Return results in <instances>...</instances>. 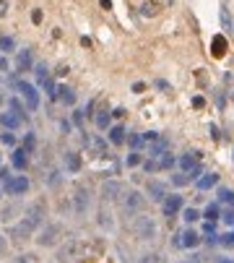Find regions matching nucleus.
<instances>
[{
  "label": "nucleus",
  "mask_w": 234,
  "mask_h": 263,
  "mask_svg": "<svg viewBox=\"0 0 234 263\" xmlns=\"http://www.w3.org/2000/svg\"><path fill=\"white\" fill-rule=\"evenodd\" d=\"M73 123L78 128H83V109H76V112H73Z\"/></svg>",
  "instance_id": "nucleus-46"
},
{
  "label": "nucleus",
  "mask_w": 234,
  "mask_h": 263,
  "mask_svg": "<svg viewBox=\"0 0 234 263\" xmlns=\"http://www.w3.org/2000/svg\"><path fill=\"white\" fill-rule=\"evenodd\" d=\"M146 195H149L151 201L161 203L164 198H167V185L159 183V180H149V183H146Z\"/></svg>",
  "instance_id": "nucleus-13"
},
{
  "label": "nucleus",
  "mask_w": 234,
  "mask_h": 263,
  "mask_svg": "<svg viewBox=\"0 0 234 263\" xmlns=\"http://www.w3.org/2000/svg\"><path fill=\"white\" fill-rule=\"evenodd\" d=\"M99 3H102V8H104V11H109V8H112V0H99Z\"/></svg>",
  "instance_id": "nucleus-53"
},
{
  "label": "nucleus",
  "mask_w": 234,
  "mask_h": 263,
  "mask_svg": "<svg viewBox=\"0 0 234 263\" xmlns=\"http://www.w3.org/2000/svg\"><path fill=\"white\" fill-rule=\"evenodd\" d=\"M81 167H83V162H81L78 151H65V169L70 174H76V172H81Z\"/></svg>",
  "instance_id": "nucleus-18"
},
{
  "label": "nucleus",
  "mask_w": 234,
  "mask_h": 263,
  "mask_svg": "<svg viewBox=\"0 0 234 263\" xmlns=\"http://www.w3.org/2000/svg\"><path fill=\"white\" fill-rule=\"evenodd\" d=\"M182 263H206V258L195 253V255H190V258H187V260H182Z\"/></svg>",
  "instance_id": "nucleus-47"
},
{
  "label": "nucleus",
  "mask_w": 234,
  "mask_h": 263,
  "mask_svg": "<svg viewBox=\"0 0 234 263\" xmlns=\"http://www.w3.org/2000/svg\"><path fill=\"white\" fill-rule=\"evenodd\" d=\"M221 24H224L226 29H231V32H234V16H231V13L226 11V6L221 8Z\"/></svg>",
  "instance_id": "nucleus-36"
},
{
  "label": "nucleus",
  "mask_w": 234,
  "mask_h": 263,
  "mask_svg": "<svg viewBox=\"0 0 234 263\" xmlns=\"http://www.w3.org/2000/svg\"><path fill=\"white\" fill-rule=\"evenodd\" d=\"M211 55L214 57H224L226 55V37L224 34H216L211 39Z\"/></svg>",
  "instance_id": "nucleus-20"
},
{
  "label": "nucleus",
  "mask_w": 234,
  "mask_h": 263,
  "mask_svg": "<svg viewBox=\"0 0 234 263\" xmlns=\"http://www.w3.org/2000/svg\"><path fill=\"white\" fill-rule=\"evenodd\" d=\"M140 263H161V255L159 253H146L143 258H140Z\"/></svg>",
  "instance_id": "nucleus-43"
},
{
  "label": "nucleus",
  "mask_w": 234,
  "mask_h": 263,
  "mask_svg": "<svg viewBox=\"0 0 234 263\" xmlns=\"http://www.w3.org/2000/svg\"><path fill=\"white\" fill-rule=\"evenodd\" d=\"M172 183L174 185H187V183H193V180H190V174H187V172H180V174H174V178H172Z\"/></svg>",
  "instance_id": "nucleus-40"
},
{
  "label": "nucleus",
  "mask_w": 234,
  "mask_h": 263,
  "mask_svg": "<svg viewBox=\"0 0 234 263\" xmlns=\"http://www.w3.org/2000/svg\"><path fill=\"white\" fill-rule=\"evenodd\" d=\"M89 203H91V198H89V188L78 185L76 193H73V211H76L78 216H83V214L89 211Z\"/></svg>",
  "instance_id": "nucleus-9"
},
{
  "label": "nucleus",
  "mask_w": 234,
  "mask_h": 263,
  "mask_svg": "<svg viewBox=\"0 0 234 263\" xmlns=\"http://www.w3.org/2000/svg\"><path fill=\"white\" fill-rule=\"evenodd\" d=\"M65 237V227L60 222H50V224H44L37 235V245L39 248H55L60 245V240Z\"/></svg>",
  "instance_id": "nucleus-2"
},
{
  "label": "nucleus",
  "mask_w": 234,
  "mask_h": 263,
  "mask_svg": "<svg viewBox=\"0 0 234 263\" xmlns=\"http://www.w3.org/2000/svg\"><path fill=\"white\" fill-rule=\"evenodd\" d=\"M11 263H39V255L37 253H18Z\"/></svg>",
  "instance_id": "nucleus-30"
},
{
  "label": "nucleus",
  "mask_w": 234,
  "mask_h": 263,
  "mask_svg": "<svg viewBox=\"0 0 234 263\" xmlns=\"http://www.w3.org/2000/svg\"><path fill=\"white\" fill-rule=\"evenodd\" d=\"M214 185H219V174H216V172H206V174H200V178L195 180V188H198V190H211Z\"/></svg>",
  "instance_id": "nucleus-19"
},
{
  "label": "nucleus",
  "mask_w": 234,
  "mask_h": 263,
  "mask_svg": "<svg viewBox=\"0 0 234 263\" xmlns=\"http://www.w3.org/2000/svg\"><path fill=\"white\" fill-rule=\"evenodd\" d=\"M34 73H37V81H39V83H42L44 78H50V68H47L44 63H37V65H34Z\"/></svg>",
  "instance_id": "nucleus-31"
},
{
  "label": "nucleus",
  "mask_w": 234,
  "mask_h": 263,
  "mask_svg": "<svg viewBox=\"0 0 234 263\" xmlns=\"http://www.w3.org/2000/svg\"><path fill=\"white\" fill-rule=\"evenodd\" d=\"M167 149H169V141L164 138V136H156V138L151 141V146H149V157H159V154H164Z\"/></svg>",
  "instance_id": "nucleus-21"
},
{
  "label": "nucleus",
  "mask_w": 234,
  "mask_h": 263,
  "mask_svg": "<svg viewBox=\"0 0 234 263\" xmlns=\"http://www.w3.org/2000/svg\"><path fill=\"white\" fill-rule=\"evenodd\" d=\"M117 203H120V209H123V214H128V216H133V214H138L140 209L146 206V195H140L138 190H123L120 193V198H117Z\"/></svg>",
  "instance_id": "nucleus-3"
},
{
  "label": "nucleus",
  "mask_w": 234,
  "mask_h": 263,
  "mask_svg": "<svg viewBox=\"0 0 234 263\" xmlns=\"http://www.w3.org/2000/svg\"><path fill=\"white\" fill-rule=\"evenodd\" d=\"M172 164H174V157H169L167 151H164V154H159V162H156V167H159V169H169Z\"/></svg>",
  "instance_id": "nucleus-32"
},
{
  "label": "nucleus",
  "mask_w": 234,
  "mask_h": 263,
  "mask_svg": "<svg viewBox=\"0 0 234 263\" xmlns=\"http://www.w3.org/2000/svg\"><path fill=\"white\" fill-rule=\"evenodd\" d=\"M21 120H23V118H18L16 112H0V123H3L8 130H16V128L21 125Z\"/></svg>",
  "instance_id": "nucleus-22"
},
{
  "label": "nucleus",
  "mask_w": 234,
  "mask_h": 263,
  "mask_svg": "<svg viewBox=\"0 0 234 263\" xmlns=\"http://www.w3.org/2000/svg\"><path fill=\"white\" fill-rule=\"evenodd\" d=\"M219 245H224V248H234V229L226 232V235H219Z\"/></svg>",
  "instance_id": "nucleus-37"
},
{
  "label": "nucleus",
  "mask_w": 234,
  "mask_h": 263,
  "mask_svg": "<svg viewBox=\"0 0 234 263\" xmlns=\"http://www.w3.org/2000/svg\"><path fill=\"white\" fill-rule=\"evenodd\" d=\"M177 164H180V169H182V172H190V169H195L200 162H198V154H185V157H180V162H177Z\"/></svg>",
  "instance_id": "nucleus-23"
},
{
  "label": "nucleus",
  "mask_w": 234,
  "mask_h": 263,
  "mask_svg": "<svg viewBox=\"0 0 234 263\" xmlns=\"http://www.w3.org/2000/svg\"><path fill=\"white\" fill-rule=\"evenodd\" d=\"M0 71H3V73L8 71V60H6V57H0Z\"/></svg>",
  "instance_id": "nucleus-52"
},
{
  "label": "nucleus",
  "mask_w": 234,
  "mask_h": 263,
  "mask_svg": "<svg viewBox=\"0 0 234 263\" xmlns=\"http://www.w3.org/2000/svg\"><path fill=\"white\" fill-rule=\"evenodd\" d=\"M159 13V3H143V6H140V16H156Z\"/></svg>",
  "instance_id": "nucleus-34"
},
{
  "label": "nucleus",
  "mask_w": 234,
  "mask_h": 263,
  "mask_svg": "<svg viewBox=\"0 0 234 263\" xmlns=\"http://www.w3.org/2000/svg\"><path fill=\"white\" fill-rule=\"evenodd\" d=\"M11 167L18 169V172L26 169V167H29V151L21 149V146H16V149L11 151Z\"/></svg>",
  "instance_id": "nucleus-15"
},
{
  "label": "nucleus",
  "mask_w": 234,
  "mask_h": 263,
  "mask_svg": "<svg viewBox=\"0 0 234 263\" xmlns=\"http://www.w3.org/2000/svg\"><path fill=\"white\" fill-rule=\"evenodd\" d=\"M203 104H206V99H203V97H195V99H193V107H198V109H200Z\"/></svg>",
  "instance_id": "nucleus-51"
},
{
  "label": "nucleus",
  "mask_w": 234,
  "mask_h": 263,
  "mask_svg": "<svg viewBox=\"0 0 234 263\" xmlns=\"http://www.w3.org/2000/svg\"><path fill=\"white\" fill-rule=\"evenodd\" d=\"M8 104H11V112H16L18 118H23V109H26V107H23V104H21L18 99H11Z\"/></svg>",
  "instance_id": "nucleus-41"
},
{
  "label": "nucleus",
  "mask_w": 234,
  "mask_h": 263,
  "mask_svg": "<svg viewBox=\"0 0 234 263\" xmlns=\"http://www.w3.org/2000/svg\"><path fill=\"white\" fill-rule=\"evenodd\" d=\"M13 86H16V92L21 94L26 112H37V109H39V92H37V86H34V83H26V81H16Z\"/></svg>",
  "instance_id": "nucleus-4"
},
{
  "label": "nucleus",
  "mask_w": 234,
  "mask_h": 263,
  "mask_svg": "<svg viewBox=\"0 0 234 263\" xmlns=\"http://www.w3.org/2000/svg\"><path fill=\"white\" fill-rule=\"evenodd\" d=\"M94 123H97L99 130H107L112 125V112H107V109H99L97 115H94Z\"/></svg>",
  "instance_id": "nucleus-24"
},
{
  "label": "nucleus",
  "mask_w": 234,
  "mask_h": 263,
  "mask_svg": "<svg viewBox=\"0 0 234 263\" xmlns=\"http://www.w3.org/2000/svg\"><path fill=\"white\" fill-rule=\"evenodd\" d=\"M32 68H34V52H32V47L18 50V55H16V71L18 73H26Z\"/></svg>",
  "instance_id": "nucleus-10"
},
{
  "label": "nucleus",
  "mask_w": 234,
  "mask_h": 263,
  "mask_svg": "<svg viewBox=\"0 0 234 263\" xmlns=\"http://www.w3.org/2000/svg\"><path fill=\"white\" fill-rule=\"evenodd\" d=\"M203 219H206V222H211V224H216L219 219H221V209H219V203H208V209L203 211Z\"/></svg>",
  "instance_id": "nucleus-25"
},
{
  "label": "nucleus",
  "mask_w": 234,
  "mask_h": 263,
  "mask_svg": "<svg viewBox=\"0 0 234 263\" xmlns=\"http://www.w3.org/2000/svg\"><path fill=\"white\" fill-rule=\"evenodd\" d=\"M143 89H146V83H140V81H138V83H133V92H135V94H140Z\"/></svg>",
  "instance_id": "nucleus-49"
},
{
  "label": "nucleus",
  "mask_w": 234,
  "mask_h": 263,
  "mask_svg": "<svg viewBox=\"0 0 234 263\" xmlns=\"http://www.w3.org/2000/svg\"><path fill=\"white\" fill-rule=\"evenodd\" d=\"M86 143L94 149V154H97V157H104V154H107V143H104L102 138H86Z\"/></svg>",
  "instance_id": "nucleus-26"
},
{
  "label": "nucleus",
  "mask_w": 234,
  "mask_h": 263,
  "mask_svg": "<svg viewBox=\"0 0 234 263\" xmlns=\"http://www.w3.org/2000/svg\"><path fill=\"white\" fill-rule=\"evenodd\" d=\"M107 136H109V143H112V146H123L125 138H128V130H125L123 125H109V128H107Z\"/></svg>",
  "instance_id": "nucleus-16"
},
{
  "label": "nucleus",
  "mask_w": 234,
  "mask_h": 263,
  "mask_svg": "<svg viewBox=\"0 0 234 263\" xmlns=\"http://www.w3.org/2000/svg\"><path fill=\"white\" fill-rule=\"evenodd\" d=\"M42 89H44V94L50 97V99H55V94H57V83H55V78H44V81H42Z\"/></svg>",
  "instance_id": "nucleus-29"
},
{
  "label": "nucleus",
  "mask_w": 234,
  "mask_h": 263,
  "mask_svg": "<svg viewBox=\"0 0 234 263\" xmlns=\"http://www.w3.org/2000/svg\"><path fill=\"white\" fill-rule=\"evenodd\" d=\"M182 219H185L187 224H193V222H198V219H200V211H198V209H185V211H182Z\"/></svg>",
  "instance_id": "nucleus-33"
},
{
  "label": "nucleus",
  "mask_w": 234,
  "mask_h": 263,
  "mask_svg": "<svg viewBox=\"0 0 234 263\" xmlns=\"http://www.w3.org/2000/svg\"><path fill=\"white\" fill-rule=\"evenodd\" d=\"M123 190H125V185H123L120 180H107V183L102 185V203H112V201H117Z\"/></svg>",
  "instance_id": "nucleus-8"
},
{
  "label": "nucleus",
  "mask_w": 234,
  "mask_h": 263,
  "mask_svg": "<svg viewBox=\"0 0 234 263\" xmlns=\"http://www.w3.org/2000/svg\"><path fill=\"white\" fill-rule=\"evenodd\" d=\"M138 164H140V154H138V151L128 154V167H138Z\"/></svg>",
  "instance_id": "nucleus-44"
},
{
  "label": "nucleus",
  "mask_w": 234,
  "mask_h": 263,
  "mask_svg": "<svg viewBox=\"0 0 234 263\" xmlns=\"http://www.w3.org/2000/svg\"><path fill=\"white\" fill-rule=\"evenodd\" d=\"M29 178H23V174H16V178H13V174H11V178L3 183V188H6V193L8 195H23V193H26L29 190Z\"/></svg>",
  "instance_id": "nucleus-7"
},
{
  "label": "nucleus",
  "mask_w": 234,
  "mask_h": 263,
  "mask_svg": "<svg viewBox=\"0 0 234 263\" xmlns=\"http://www.w3.org/2000/svg\"><path fill=\"white\" fill-rule=\"evenodd\" d=\"M174 245H180V248H198V245H200V235H198L195 229L187 227L185 232H180V235H177Z\"/></svg>",
  "instance_id": "nucleus-11"
},
{
  "label": "nucleus",
  "mask_w": 234,
  "mask_h": 263,
  "mask_svg": "<svg viewBox=\"0 0 234 263\" xmlns=\"http://www.w3.org/2000/svg\"><path fill=\"white\" fill-rule=\"evenodd\" d=\"M55 258H57V263H83L91 258V243H83V240H65L57 248Z\"/></svg>",
  "instance_id": "nucleus-1"
},
{
  "label": "nucleus",
  "mask_w": 234,
  "mask_h": 263,
  "mask_svg": "<svg viewBox=\"0 0 234 263\" xmlns=\"http://www.w3.org/2000/svg\"><path fill=\"white\" fill-rule=\"evenodd\" d=\"M219 201H221L226 209H234V190H229V188H219Z\"/></svg>",
  "instance_id": "nucleus-27"
},
{
  "label": "nucleus",
  "mask_w": 234,
  "mask_h": 263,
  "mask_svg": "<svg viewBox=\"0 0 234 263\" xmlns=\"http://www.w3.org/2000/svg\"><path fill=\"white\" fill-rule=\"evenodd\" d=\"M161 209H164V216L167 219H174L182 211V198L180 195H167V198L161 201Z\"/></svg>",
  "instance_id": "nucleus-14"
},
{
  "label": "nucleus",
  "mask_w": 234,
  "mask_h": 263,
  "mask_svg": "<svg viewBox=\"0 0 234 263\" xmlns=\"http://www.w3.org/2000/svg\"><path fill=\"white\" fill-rule=\"evenodd\" d=\"M221 222L229 224V227H234V209H226V211L221 214Z\"/></svg>",
  "instance_id": "nucleus-42"
},
{
  "label": "nucleus",
  "mask_w": 234,
  "mask_h": 263,
  "mask_svg": "<svg viewBox=\"0 0 234 263\" xmlns=\"http://www.w3.org/2000/svg\"><path fill=\"white\" fill-rule=\"evenodd\" d=\"M21 149H26L29 154H32V151L37 149V136H34V133H26V136H23V146H21Z\"/></svg>",
  "instance_id": "nucleus-35"
},
{
  "label": "nucleus",
  "mask_w": 234,
  "mask_h": 263,
  "mask_svg": "<svg viewBox=\"0 0 234 263\" xmlns=\"http://www.w3.org/2000/svg\"><path fill=\"white\" fill-rule=\"evenodd\" d=\"M0 50H3V52H13L16 50V39L11 34H0Z\"/></svg>",
  "instance_id": "nucleus-28"
},
{
  "label": "nucleus",
  "mask_w": 234,
  "mask_h": 263,
  "mask_svg": "<svg viewBox=\"0 0 234 263\" xmlns=\"http://www.w3.org/2000/svg\"><path fill=\"white\" fill-rule=\"evenodd\" d=\"M216 263H234V258H219Z\"/></svg>",
  "instance_id": "nucleus-54"
},
{
  "label": "nucleus",
  "mask_w": 234,
  "mask_h": 263,
  "mask_svg": "<svg viewBox=\"0 0 234 263\" xmlns=\"http://www.w3.org/2000/svg\"><path fill=\"white\" fill-rule=\"evenodd\" d=\"M44 216H47V203L44 201H34L26 211H23V219H26L34 229H39L44 224Z\"/></svg>",
  "instance_id": "nucleus-6"
},
{
  "label": "nucleus",
  "mask_w": 234,
  "mask_h": 263,
  "mask_svg": "<svg viewBox=\"0 0 234 263\" xmlns=\"http://www.w3.org/2000/svg\"><path fill=\"white\" fill-rule=\"evenodd\" d=\"M55 102H60V104H65V107H73V104H76V92L70 89V86H57Z\"/></svg>",
  "instance_id": "nucleus-17"
},
{
  "label": "nucleus",
  "mask_w": 234,
  "mask_h": 263,
  "mask_svg": "<svg viewBox=\"0 0 234 263\" xmlns=\"http://www.w3.org/2000/svg\"><path fill=\"white\" fill-rule=\"evenodd\" d=\"M133 149H140V146H143V136H138V133H128V138H125Z\"/></svg>",
  "instance_id": "nucleus-38"
},
{
  "label": "nucleus",
  "mask_w": 234,
  "mask_h": 263,
  "mask_svg": "<svg viewBox=\"0 0 234 263\" xmlns=\"http://www.w3.org/2000/svg\"><path fill=\"white\" fill-rule=\"evenodd\" d=\"M0 143L3 146H16V136L11 133V130H6V133H0Z\"/></svg>",
  "instance_id": "nucleus-39"
},
{
  "label": "nucleus",
  "mask_w": 234,
  "mask_h": 263,
  "mask_svg": "<svg viewBox=\"0 0 234 263\" xmlns=\"http://www.w3.org/2000/svg\"><path fill=\"white\" fill-rule=\"evenodd\" d=\"M32 21H34V24H42V11H34V13H32Z\"/></svg>",
  "instance_id": "nucleus-50"
},
{
  "label": "nucleus",
  "mask_w": 234,
  "mask_h": 263,
  "mask_svg": "<svg viewBox=\"0 0 234 263\" xmlns=\"http://www.w3.org/2000/svg\"><path fill=\"white\" fill-rule=\"evenodd\" d=\"M133 232H135V237H140V240H151L154 235H156V222L151 216H135L133 219Z\"/></svg>",
  "instance_id": "nucleus-5"
},
{
  "label": "nucleus",
  "mask_w": 234,
  "mask_h": 263,
  "mask_svg": "<svg viewBox=\"0 0 234 263\" xmlns=\"http://www.w3.org/2000/svg\"><path fill=\"white\" fill-rule=\"evenodd\" d=\"M34 232H37V229L26 222V219H21L18 224H13V227H11V237L16 240V243H23V240H29Z\"/></svg>",
  "instance_id": "nucleus-12"
},
{
  "label": "nucleus",
  "mask_w": 234,
  "mask_h": 263,
  "mask_svg": "<svg viewBox=\"0 0 234 263\" xmlns=\"http://www.w3.org/2000/svg\"><path fill=\"white\" fill-rule=\"evenodd\" d=\"M8 16V0H0V18Z\"/></svg>",
  "instance_id": "nucleus-48"
},
{
  "label": "nucleus",
  "mask_w": 234,
  "mask_h": 263,
  "mask_svg": "<svg viewBox=\"0 0 234 263\" xmlns=\"http://www.w3.org/2000/svg\"><path fill=\"white\" fill-rule=\"evenodd\" d=\"M6 255H8V240L0 235V258H6Z\"/></svg>",
  "instance_id": "nucleus-45"
}]
</instances>
